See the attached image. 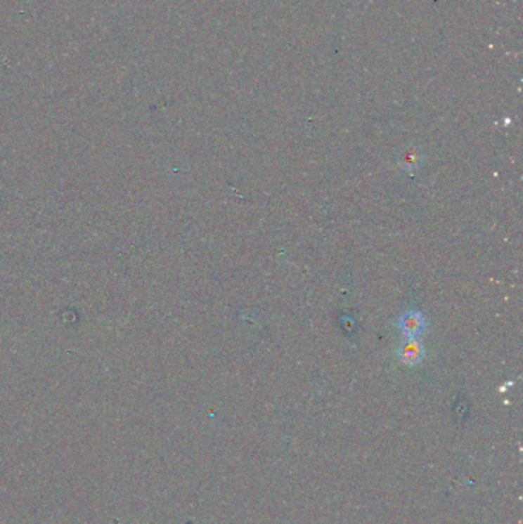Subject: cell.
<instances>
[{
    "label": "cell",
    "instance_id": "1",
    "mask_svg": "<svg viewBox=\"0 0 523 524\" xmlns=\"http://www.w3.org/2000/svg\"><path fill=\"white\" fill-rule=\"evenodd\" d=\"M399 358L403 363H408V365H415V363L420 362V359L424 358V346H422L418 341H415L411 337L410 341H407V342L401 345Z\"/></svg>",
    "mask_w": 523,
    "mask_h": 524
},
{
    "label": "cell",
    "instance_id": "2",
    "mask_svg": "<svg viewBox=\"0 0 523 524\" xmlns=\"http://www.w3.org/2000/svg\"><path fill=\"white\" fill-rule=\"evenodd\" d=\"M424 328V317L420 313L410 311L405 313L401 319V332L407 337H415Z\"/></svg>",
    "mask_w": 523,
    "mask_h": 524
}]
</instances>
